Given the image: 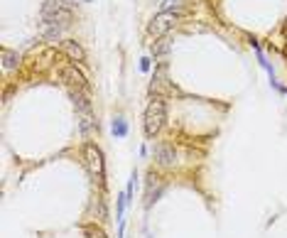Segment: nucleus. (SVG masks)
<instances>
[{"instance_id": "obj_1", "label": "nucleus", "mask_w": 287, "mask_h": 238, "mask_svg": "<svg viewBox=\"0 0 287 238\" xmlns=\"http://www.w3.org/2000/svg\"><path fill=\"white\" fill-rule=\"evenodd\" d=\"M165 118H167V106H165V101L160 96H155L148 103V108H145V135L148 138H155L162 130Z\"/></svg>"}, {"instance_id": "obj_2", "label": "nucleus", "mask_w": 287, "mask_h": 238, "mask_svg": "<svg viewBox=\"0 0 287 238\" xmlns=\"http://www.w3.org/2000/svg\"><path fill=\"white\" fill-rule=\"evenodd\" d=\"M42 23L44 25H62L66 27L71 23V8L64 0H44L42 5Z\"/></svg>"}, {"instance_id": "obj_3", "label": "nucleus", "mask_w": 287, "mask_h": 238, "mask_svg": "<svg viewBox=\"0 0 287 238\" xmlns=\"http://www.w3.org/2000/svg\"><path fill=\"white\" fill-rule=\"evenodd\" d=\"M84 160H86V167L91 172L93 179L103 182V174H106V165H103V152L93 145V143H86L84 147Z\"/></svg>"}, {"instance_id": "obj_4", "label": "nucleus", "mask_w": 287, "mask_h": 238, "mask_svg": "<svg viewBox=\"0 0 287 238\" xmlns=\"http://www.w3.org/2000/svg\"><path fill=\"white\" fill-rule=\"evenodd\" d=\"M182 18V13L177 10H167V13H160V15H155L153 18V23H150V35H155V37H162V35H167L175 25H177V20Z\"/></svg>"}, {"instance_id": "obj_5", "label": "nucleus", "mask_w": 287, "mask_h": 238, "mask_svg": "<svg viewBox=\"0 0 287 238\" xmlns=\"http://www.w3.org/2000/svg\"><path fill=\"white\" fill-rule=\"evenodd\" d=\"M62 79H64L69 86H74V89H79V91H86V79H84V74H81L74 64L62 67Z\"/></svg>"}, {"instance_id": "obj_6", "label": "nucleus", "mask_w": 287, "mask_h": 238, "mask_svg": "<svg viewBox=\"0 0 287 238\" xmlns=\"http://www.w3.org/2000/svg\"><path fill=\"white\" fill-rule=\"evenodd\" d=\"M160 191H162L160 177L155 172H150V177H148V191H145V206H153V201L160 196Z\"/></svg>"}, {"instance_id": "obj_7", "label": "nucleus", "mask_w": 287, "mask_h": 238, "mask_svg": "<svg viewBox=\"0 0 287 238\" xmlns=\"http://www.w3.org/2000/svg\"><path fill=\"white\" fill-rule=\"evenodd\" d=\"M62 49H64V54H66L69 59H74V62H84V59H86L81 45L74 42V40H64V42H62Z\"/></svg>"}, {"instance_id": "obj_8", "label": "nucleus", "mask_w": 287, "mask_h": 238, "mask_svg": "<svg viewBox=\"0 0 287 238\" xmlns=\"http://www.w3.org/2000/svg\"><path fill=\"white\" fill-rule=\"evenodd\" d=\"M71 98H74V106H76V111H79L81 116H91V101H88V96H86L84 91L74 89V91H71Z\"/></svg>"}, {"instance_id": "obj_9", "label": "nucleus", "mask_w": 287, "mask_h": 238, "mask_svg": "<svg viewBox=\"0 0 287 238\" xmlns=\"http://www.w3.org/2000/svg\"><path fill=\"white\" fill-rule=\"evenodd\" d=\"M155 157H157V162H160V165H165V167H167V165H172V162H175V150H172L167 143H160V145L155 147Z\"/></svg>"}, {"instance_id": "obj_10", "label": "nucleus", "mask_w": 287, "mask_h": 238, "mask_svg": "<svg viewBox=\"0 0 287 238\" xmlns=\"http://www.w3.org/2000/svg\"><path fill=\"white\" fill-rule=\"evenodd\" d=\"M0 57H3V67H5V69H15V67L20 64V54L13 52V49H8V47L0 49Z\"/></svg>"}, {"instance_id": "obj_11", "label": "nucleus", "mask_w": 287, "mask_h": 238, "mask_svg": "<svg viewBox=\"0 0 287 238\" xmlns=\"http://www.w3.org/2000/svg\"><path fill=\"white\" fill-rule=\"evenodd\" d=\"M79 128H81V135H91V130H96V128H98V123L93 120V116H81Z\"/></svg>"}, {"instance_id": "obj_12", "label": "nucleus", "mask_w": 287, "mask_h": 238, "mask_svg": "<svg viewBox=\"0 0 287 238\" xmlns=\"http://www.w3.org/2000/svg\"><path fill=\"white\" fill-rule=\"evenodd\" d=\"M84 233H86V238H108L106 231L101 226H96V223H86L84 226Z\"/></svg>"}, {"instance_id": "obj_13", "label": "nucleus", "mask_w": 287, "mask_h": 238, "mask_svg": "<svg viewBox=\"0 0 287 238\" xmlns=\"http://www.w3.org/2000/svg\"><path fill=\"white\" fill-rule=\"evenodd\" d=\"M62 25H42V35L47 37V40H57L59 35H62Z\"/></svg>"}, {"instance_id": "obj_14", "label": "nucleus", "mask_w": 287, "mask_h": 238, "mask_svg": "<svg viewBox=\"0 0 287 238\" xmlns=\"http://www.w3.org/2000/svg\"><path fill=\"white\" fill-rule=\"evenodd\" d=\"M113 135H118V138L128 135V123H125L123 118H115V120H113Z\"/></svg>"}, {"instance_id": "obj_15", "label": "nucleus", "mask_w": 287, "mask_h": 238, "mask_svg": "<svg viewBox=\"0 0 287 238\" xmlns=\"http://www.w3.org/2000/svg\"><path fill=\"white\" fill-rule=\"evenodd\" d=\"M165 52H170V42L167 40H160L157 45H153V54H165Z\"/></svg>"}, {"instance_id": "obj_16", "label": "nucleus", "mask_w": 287, "mask_h": 238, "mask_svg": "<svg viewBox=\"0 0 287 238\" xmlns=\"http://www.w3.org/2000/svg\"><path fill=\"white\" fill-rule=\"evenodd\" d=\"M135 184H137V172H132V174H130V182H128V189H125V194H128V201H132V191H135Z\"/></svg>"}, {"instance_id": "obj_17", "label": "nucleus", "mask_w": 287, "mask_h": 238, "mask_svg": "<svg viewBox=\"0 0 287 238\" xmlns=\"http://www.w3.org/2000/svg\"><path fill=\"white\" fill-rule=\"evenodd\" d=\"M160 5H162V13H167V10H170L172 5H179V0H162Z\"/></svg>"}, {"instance_id": "obj_18", "label": "nucleus", "mask_w": 287, "mask_h": 238, "mask_svg": "<svg viewBox=\"0 0 287 238\" xmlns=\"http://www.w3.org/2000/svg\"><path fill=\"white\" fill-rule=\"evenodd\" d=\"M140 69L148 71V69H150V59H142V62H140Z\"/></svg>"}, {"instance_id": "obj_19", "label": "nucleus", "mask_w": 287, "mask_h": 238, "mask_svg": "<svg viewBox=\"0 0 287 238\" xmlns=\"http://www.w3.org/2000/svg\"><path fill=\"white\" fill-rule=\"evenodd\" d=\"M86 3H91V0H86Z\"/></svg>"}]
</instances>
